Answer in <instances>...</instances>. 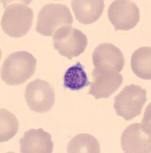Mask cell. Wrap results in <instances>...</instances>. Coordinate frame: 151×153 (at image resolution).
Returning <instances> with one entry per match:
<instances>
[{"mask_svg": "<svg viewBox=\"0 0 151 153\" xmlns=\"http://www.w3.org/2000/svg\"><path fill=\"white\" fill-rule=\"evenodd\" d=\"M36 64V58L28 51L12 53L2 64L1 78L9 85L24 84L35 74Z\"/></svg>", "mask_w": 151, "mask_h": 153, "instance_id": "1", "label": "cell"}, {"mask_svg": "<svg viewBox=\"0 0 151 153\" xmlns=\"http://www.w3.org/2000/svg\"><path fill=\"white\" fill-rule=\"evenodd\" d=\"M33 10L25 4L13 3L5 9L1 26L5 34L18 38L28 33L33 22Z\"/></svg>", "mask_w": 151, "mask_h": 153, "instance_id": "2", "label": "cell"}, {"mask_svg": "<svg viewBox=\"0 0 151 153\" xmlns=\"http://www.w3.org/2000/svg\"><path fill=\"white\" fill-rule=\"evenodd\" d=\"M147 101L146 90L141 86L129 84L115 97L114 108L118 116L129 121L141 114Z\"/></svg>", "mask_w": 151, "mask_h": 153, "instance_id": "3", "label": "cell"}, {"mask_svg": "<svg viewBox=\"0 0 151 153\" xmlns=\"http://www.w3.org/2000/svg\"><path fill=\"white\" fill-rule=\"evenodd\" d=\"M73 21L71 12L66 5L47 4L39 12L35 29L43 36H51L61 27L71 25Z\"/></svg>", "mask_w": 151, "mask_h": 153, "instance_id": "4", "label": "cell"}, {"mask_svg": "<svg viewBox=\"0 0 151 153\" xmlns=\"http://www.w3.org/2000/svg\"><path fill=\"white\" fill-rule=\"evenodd\" d=\"M52 36L54 48L60 55L70 60L83 53L88 45L86 35L71 25L61 27Z\"/></svg>", "mask_w": 151, "mask_h": 153, "instance_id": "5", "label": "cell"}, {"mask_svg": "<svg viewBox=\"0 0 151 153\" xmlns=\"http://www.w3.org/2000/svg\"><path fill=\"white\" fill-rule=\"evenodd\" d=\"M24 97L31 111L44 113L51 110L55 102V94L49 82L36 79L30 82L24 91Z\"/></svg>", "mask_w": 151, "mask_h": 153, "instance_id": "6", "label": "cell"}, {"mask_svg": "<svg viewBox=\"0 0 151 153\" xmlns=\"http://www.w3.org/2000/svg\"><path fill=\"white\" fill-rule=\"evenodd\" d=\"M150 120L144 123H134L124 129L121 138L124 152L150 153L151 152Z\"/></svg>", "mask_w": 151, "mask_h": 153, "instance_id": "7", "label": "cell"}, {"mask_svg": "<svg viewBox=\"0 0 151 153\" xmlns=\"http://www.w3.org/2000/svg\"><path fill=\"white\" fill-rule=\"evenodd\" d=\"M109 21L115 30L128 31L135 28L140 21V10L132 1L116 0L108 10Z\"/></svg>", "mask_w": 151, "mask_h": 153, "instance_id": "8", "label": "cell"}, {"mask_svg": "<svg viewBox=\"0 0 151 153\" xmlns=\"http://www.w3.org/2000/svg\"><path fill=\"white\" fill-rule=\"evenodd\" d=\"M92 78L89 94L96 100L109 97L118 91L124 80L122 75L118 72L97 68L92 71Z\"/></svg>", "mask_w": 151, "mask_h": 153, "instance_id": "9", "label": "cell"}, {"mask_svg": "<svg viewBox=\"0 0 151 153\" xmlns=\"http://www.w3.org/2000/svg\"><path fill=\"white\" fill-rule=\"evenodd\" d=\"M95 68L121 72L124 66V57L122 51L111 43L98 45L92 54Z\"/></svg>", "mask_w": 151, "mask_h": 153, "instance_id": "10", "label": "cell"}, {"mask_svg": "<svg viewBox=\"0 0 151 153\" xmlns=\"http://www.w3.org/2000/svg\"><path fill=\"white\" fill-rule=\"evenodd\" d=\"M19 143L22 153H51L54 149L51 135L42 128L25 132Z\"/></svg>", "mask_w": 151, "mask_h": 153, "instance_id": "11", "label": "cell"}, {"mask_svg": "<svg viewBox=\"0 0 151 153\" xmlns=\"http://www.w3.org/2000/svg\"><path fill=\"white\" fill-rule=\"evenodd\" d=\"M71 6L77 21L88 25L99 20L104 12L105 3L102 0H73Z\"/></svg>", "mask_w": 151, "mask_h": 153, "instance_id": "12", "label": "cell"}, {"mask_svg": "<svg viewBox=\"0 0 151 153\" xmlns=\"http://www.w3.org/2000/svg\"><path fill=\"white\" fill-rule=\"evenodd\" d=\"M151 48L141 47L134 51L131 56V69L135 75L144 80L151 79Z\"/></svg>", "mask_w": 151, "mask_h": 153, "instance_id": "13", "label": "cell"}, {"mask_svg": "<svg viewBox=\"0 0 151 153\" xmlns=\"http://www.w3.org/2000/svg\"><path fill=\"white\" fill-rule=\"evenodd\" d=\"M91 82L84 71L83 66L77 62L70 67L63 75V86L66 89L73 91H78L90 85Z\"/></svg>", "mask_w": 151, "mask_h": 153, "instance_id": "14", "label": "cell"}, {"mask_svg": "<svg viewBox=\"0 0 151 153\" xmlns=\"http://www.w3.org/2000/svg\"><path fill=\"white\" fill-rule=\"evenodd\" d=\"M68 153H99L100 145L97 139L88 133H80L68 144Z\"/></svg>", "mask_w": 151, "mask_h": 153, "instance_id": "15", "label": "cell"}, {"mask_svg": "<svg viewBox=\"0 0 151 153\" xmlns=\"http://www.w3.org/2000/svg\"><path fill=\"white\" fill-rule=\"evenodd\" d=\"M0 142L5 143L14 137L18 130L19 124L14 114L2 108L0 110Z\"/></svg>", "mask_w": 151, "mask_h": 153, "instance_id": "16", "label": "cell"}]
</instances>
